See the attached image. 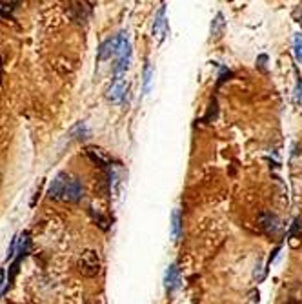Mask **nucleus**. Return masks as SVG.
Instances as JSON below:
<instances>
[{"instance_id": "obj_15", "label": "nucleus", "mask_w": 302, "mask_h": 304, "mask_svg": "<svg viewBox=\"0 0 302 304\" xmlns=\"http://www.w3.org/2000/svg\"><path fill=\"white\" fill-rule=\"evenodd\" d=\"M300 233H302V221L300 219H297V221L293 222L291 231H289V237H300Z\"/></svg>"}, {"instance_id": "obj_19", "label": "nucleus", "mask_w": 302, "mask_h": 304, "mask_svg": "<svg viewBox=\"0 0 302 304\" xmlns=\"http://www.w3.org/2000/svg\"><path fill=\"white\" fill-rule=\"evenodd\" d=\"M2 70H4V62H2V57H0V84H2Z\"/></svg>"}, {"instance_id": "obj_13", "label": "nucleus", "mask_w": 302, "mask_h": 304, "mask_svg": "<svg viewBox=\"0 0 302 304\" xmlns=\"http://www.w3.org/2000/svg\"><path fill=\"white\" fill-rule=\"evenodd\" d=\"M293 51H295V58L302 64V35H295L293 39Z\"/></svg>"}, {"instance_id": "obj_14", "label": "nucleus", "mask_w": 302, "mask_h": 304, "mask_svg": "<svg viewBox=\"0 0 302 304\" xmlns=\"http://www.w3.org/2000/svg\"><path fill=\"white\" fill-rule=\"evenodd\" d=\"M222 26H224V20H222V15L219 13L215 20H213V24H212V33H213V35H219L220 29H222Z\"/></svg>"}, {"instance_id": "obj_10", "label": "nucleus", "mask_w": 302, "mask_h": 304, "mask_svg": "<svg viewBox=\"0 0 302 304\" xmlns=\"http://www.w3.org/2000/svg\"><path fill=\"white\" fill-rule=\"evenodd\" d=\"M153 33H155L159 39H162L166 33V18H164V9H160L159 15H157L155 20V27H153Z\"/></svg>"}, {"instance_id": "obj_2", "label": "nucleus", "mask_w": 302, "mask_h": 304, "mask_svg": "<svg viewBox=\"0 0 302 304\" xmlns=\"http://www.w3.org/2000/svg\"><path fill=\"white\" fill-rule=\"evenodd\" d=\"M102 262L95 250H84L77 259V271L82 277H97L100 273Z\"/></svg>"}, {"instance_id": "obj_11", "label": "nucleus", "mask_w": 302, "mask_h": 304, "mask_svg": "<svg viewBox=\"0 0 302 304\" xmlns=\"http://www.w3.org/2000/svg\"><path fill=\"white\" fill-rule=\"evenodd\" d=\"M180 228H182V221H180V211L175 209L171 215V233H173V239L178 240L180 237Z\"/></svg>"}, {"instance_id": "obj_17", "label": "nucleus", "mask_w": 302, "mask_h": 304, "mask_svg": "<svg viewBox=\"0 0 302 304\" xmlns=\"http://www.w3.org/2000/svg\"><path fill=\"white\" fill-rule=\"evenodd\" d=\"M149 80H151V68H146V75H144V92L149 89Z\"/></svg>"}, {"instance_id": "obj_3", "label": "nucleus", "mask_w": 302, "mask_h": 304, "mask_svg": "<svg viewBox=\"0 0 302 304\" xmlns=\"http://www.w3.org/2000/svg\"><path fill=\"white\" fill-rule=\"evenodd\" d=\"M68 13L78 24H86L91 17V6L87 0H68Z\"/></svg>"}, {"instance_id": "obj_8", "label": "nucleus", "mask_w": 302, "mask_h": 304, "mask_svg": "<svg viewBox=\"0 0 302 304\" xmlns=\"http://www.w3.org/2000/svg\"><path fill=\"white\" fill-rule=\"evenodd\" d=\"M260 222H262V228L266 230V233H268V235L281 233V230H282L281 222H279V219H277L275 215H271V213H266Z\"/></svg>"}, {"instance_id": "obj_7", "label": "nucleus", "mask_w": 302, "mask_h": 304, "mask_svg": "<svg viewBox=\"0 0 302 304\" xmlns=\"http://www.w3.org/2000/svg\"><path fill=\"white\" fill-rule=\"evenodd\" d=\"M117 48H118V37L117 39L106 40L99 49V60H108L113 55H117Z\"/></svg>"}, {"instance_id": "obj_12", "label": "nucleus", "mask_w": 302, "mask_h": 304, "mask_svg": "<svg viewBox=\"0 0 302 304\" xmlns=\"http://www.w3.org/2000/svg\"><path fill=\"white\" fill-rule=\"evenodd\" d=\"M91 215H93V221L99 224L100 228H102L104 231L108 230L109 228V219L108 217H104L102 213H99V211H95V209H91Z\"/></svg>"}, {"instance_id": "obj_18", "label": "nucleus", "mask_w": 302, "mask_h": 304, "mask_svg": "<svg viewBox=\"0 0 302 304\" xmlns=\"http://www.w3.org/2000/svg\"><path fill=\"white\" fill-rule=\"evenodd\" d=\"M255 300L259 302V291H251L250 293V302H255Z\"/></svg>"}, {"instance_id": "obj_5", "label": "nucleus", "mask_w": 302, "mask_h": 304, "mask_svg": "<svg viewBox=\"0 0 302 304\" xmlns=\"http://www.w3.org/2000/svg\"><path fill=\"white\" fill-rule=\"evenodd\" d=\"M126 92H128V84H126V80L122 78V75H117L115 80H113L111 87L108 89V99L111 100V102H115V104H120L126 97Z\"/></svg>"}, {"instance_id": "obj_4", "label": "nucleus", "mask_w": 302, "mask_h": 304, "mask_svg": "<svg viewBox=\"0 0 302 304\" xmlns=\"http://www.w3.org/2000/svg\"><path fill=\"white\" fill-rule=\"evenodd\" d=\"M117 55H118V64H117V68H115V73L122 75L126 70H128V66H130V58H131V46H130L128 37H126V33H122V35L118 37Z\"/></svg>"}, {"instance_id": "obj_16", "label": "nucleus", "mask_w": 302, "mask_h": 304, "mask_svg": "<svg viewBox=\"0 0 302 304\" xmlns=\"http://www.w3.org/2000/svg\"><path fill=\"white\" fill-rule=\"evenodd\" d=\"M6 286H8V281H6V269L0 268V293L6 290Z\"/></svg>"}, {"instance_id": "obj_9", "label": "nucleus", "mask_w": 302, "mask_h": 304, "mask_svg": "<svg viewBox=\"0 0 302 304\" xmlns=\"http://www.w3.org/2000/svg\"><path fill=\"white\" fill-rule=\"evenodd\" d=\"M166 288H168V291H173L175 288L178 286V283H180V273H178V268L177 264H171L168 268V271H166Z\"/></svg>"}, {"instance_id": "obj_6", "label": "nucleus", "mask_w": 302, "mask_h": 304, "mask_svg": "<svg viewBox=\"0 0 302 304\" xmlns=\"http://www.w3.org/2000/svg\"><path fill=\"white\" fill-rule=\"evenodd\" d=\"M86 155L89 157L93 164H97L99 168H102V170H108V168H111V157L104 151L102 148L89 146V148H86Z\"/></svg>"}, {"instance_id": "obj_1", "label": "nucleus", "mask_w": 302, "mask_h": 304, "mask_svg": "<svg viewBox=\"0 0 302 304\" xmlns=\"http://www.w3.org/2000/svg\"><path fill=\"white\" fill-rule=\"evenodd\" d=\"M51 199L55 200H64V202H78L84 195L82 184L78 183L77 178L68 177L66 173H58L53 180L51 188L48 193Z\"/></svg>"}]
</instances>
